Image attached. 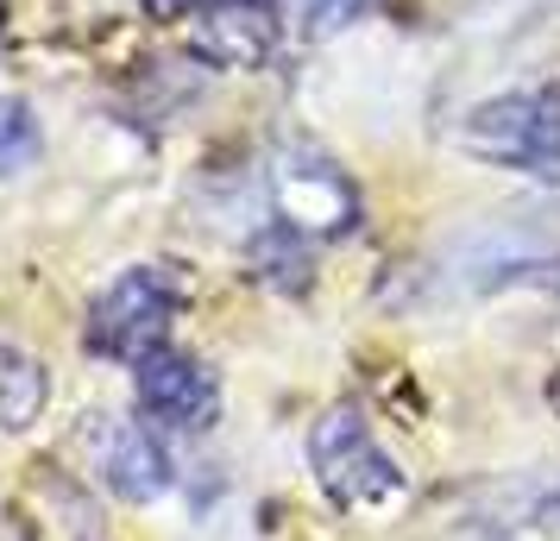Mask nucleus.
<instances>
[{
    "label": "nucleus",
    "instance_id": "nucleus-3",
    "mask_svg": "<svg viewBox=\"0 0 560 541\" xmlns=\"http://www.w3.org/2000/svg\"><path fill=\"white\" fill-rule=\"evenodd\" d=\"M459 152L560 183V95H498L459 120Z\"/></svg>",
    "mask_w": 560,
    "mask_h": 541
},
{
    "label": "nucleus",
    "instance_id": "nucleus-4",
    "mask_svg": "<svg viewBox=\"0 0 560 541\" xmlns=\"http://www.w3.org/2000/svg\"><path fill=\"white\" fill-rule=\"evenodd\" d=\"M271 202H278L283 227H296L303 239H334V233L359 227V196L347 170L334 157L308 152V145H290L271 164Z\"/></svg>",
    "mask_w": 560,
    "mask_h": 541
},
{
    "label": "nucleus",
    "instance_id": "nucleus-11",
    "mask_svg": "<svg viewBox=\"0 0 560 541\" xmlns=\"http://www.w3.org/2000/svg\"><path fill=\"white\" fill-rule=\"evenodd\" d=\"M372 0H283V20L296 26V38H334L353 20H365Z\"/></svg>",
    "mask_w": 560,
    "mask_h": 541
},
{
    "label": "nucleus",
    "instance_id": "nucleus-7",
    "mask_svg": "<svg viewBox=\"0 0 560 541\" xmlns=\"http://www.w3.org/2000/svg\"><path fill=\"white\" fill-rule=\"evenodd\" d=\"M95 466H102L107 491L127 497V504H152V497L171 491V454L158 447V435L145 422L102 415V428H95Z\"/></svg>",
    "mask_w": 560,
    "mask_h": 541
},
{
    "label": "nucleus",
    "instance_id": "nucleus-2",
    "mask_svg": "<svg viewBox=\"0 0 560 541\" xmlns=\"http://www.w3.org/2000/svg\"><path fill=\"white\" fill-rule=\"evenodd\" d=\"M308 466L340 510H384L409 491V479L397 472V460L384 454L365 415L353 403H334L315 428H308Z\"/></svg>",
    "mask_w": 560,
    "mask_h": 541
},
{
    "label": "nucleus",
    "instance_id": "nucleus-9",
    "mask_svg": "<svg viewBox=\"0 0 560 541\" xmlns=\"http://www.w3.org/2000/svg\"><path fill=\"white\" fill-rule=\"evenodd\" d=\"M253 264H258V278L271 290H303L308 284V246H303V233L296 227H265L253 239Z\"/></svg>",
    "mask_w": 560,
    "mask_h": 541
},
{
    "label": "nucleus",
    "instance_id": "nucleus-10",
    "mask_svg": "<svg viewBox=\"0 0 560 541\" xmlns=\"http://www.w3.org/2000/svg\"><path fill=\"white\" fill-rule=\"evenodd\" d=\"M38 145H45V132H38L32 102H20V95H0V183L20 177L32 157H38Z\"/></svg>",
    "mask_w": 560,
    "mask_h": 541
},
{
    "label": "nucleus",
    "instance_id": "nucleus-6",
    "mask_svg": "<svg viewBox=\"0 0 560 541\" xmlns=\"http://www.w3.org/2000/svg\"><path fill=\"white\" fill-rule=\"evenodd\" d=\"M278 32H283V20L271 0H214V7L196 13L189 45L214 70H258L278 51Z\"/></svg>",
    "mask_w": 560,
    "mask_h": 541
},
{
    "label": "nucleus",
    "instance_id": "nucleus-1",
    "mask_svg": "<svg viewBox=\"0 0 560 541\" xmlns=\"http://www.w3.org/2000/svg\"><path fill=\"white\" fill-rule=\"evenodd\" d=\"M183 309V284L171 264H132L114 284L89 303V321H82V346L102 353L114 365H139L164 353V334Z\"/></svg>",
    "mask_w": 560,
    "mask_h": 541
},
{
    "label": "nucleus",
    "instance_id": "nucleus-5",
    "mask_svg": "<svg viewBox=\"0 0 560 541\" xmlns=\"http://www.w3.org/2000/svg\"><path fill=\"white\" fill-rule=\"evenodd\" d=\"M132 397H139V410L164 422V428H183V435H196V428H214V415H221V385H214V372L202 360H189V353H152V360L132 365Z\"/></svg>",
    "mask_w": 560,
    "mask_h": 541
},
{
    "label": "nucleus",
    "instance_id": "nucleus-12",
    "mask_svg": "<svg viewBox=\"0 0 560 541\" xmlns=\"http://www.w3.org/2000/svg\"><path fill=\"white\" fill-rule=\"evenodd\" d=\"M202 7H214V0H145L152 20H196Z\"/></svg>",
    "mask_w": 560,
    "mask_h": 541
},
{
    "label": "nucleus",
    "instance_id": "nucleus-8",
    "mask_svg": "<svg viewBox=\"0 0 560 541\" xmlns=\"http://www.w3.org/2000/svg\"><path fill=\"white\" fill-rule=\"evenodd\" d=\"M45 403H51V372L32 360V353L0 340V428H13V435L32 428L45 415Z\"/></svg>",
    "mask_w": 560,
    "mask_h": 541
}]
</instances>
